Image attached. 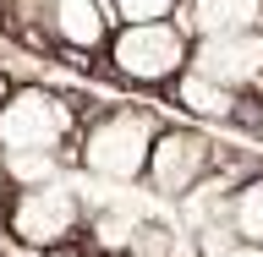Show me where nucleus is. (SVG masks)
Returning <instances> with one entry per match:
<instances>
[{"label": "nucleus", "instance_id": "f8f14e48", "mask_svg": "<svg viewBox=\"0 0 263 257\" xmlns=\"http://www.w3.org/2000/svg\"><path fill=\"white\" fill-rule=\"evenodd\" d=\"M197 252L203 257H263V246L236 235L225 219H209V225H197Z\"/></svg>", "mask_w": 263, "mask_h": 257}, {"label": "nucleus", "instance_id": "423d86ee", "mask_svg": "<svg viewBox=\"0 0 263 257\" xmlns=\"http://www.w3.org/2000/svg\"><path fill=\"white\" fill-rule=\"evenodd\" d=\"M186 66L209 71L214 82H225V88H236V93H258V88H263V28L192 38Z\"/></svg>", "mask_w": 263, "mask_h": 257}, {"label": "nucleus", "instance_id": "4468645a", "mask_svg": "<svg viewBox=\"0 0 263 257\" xmlns=\"http://www.w3.org/2000/svg\"><path fill=\"white\" fill-rule=\"evenodd\" d=\"M0 159H6L11 186H33V181L61 175V153H0Z\"/></svg>", "mask_w": 263, "mask_h": 257}, {"label": "nucleus", "instance_id": "20e7f679", "mask_svg": "<svg viewBox=\"0 0 263 257\" xmlns=\"http://www.w3.org/2000/svg\"><path fill=\"white\" fill-rule=\"evenodd\" d=\"M192 55V38L176 16H154V22H121L110 38V66L115 77L143 82V88H164L181 77V66Z\"/></svg>", "mask_w": 263, "mask_h": 257}, {"label": "nucleus", "instance_id": "39448f33", "mask_svg": "<svg viewBox=\"0 0 263 257\" xmlns=\"http://www.w3.org/2000/svg\"><path fill=\"white\" fill-rule=\"evenodd\" d=\"M209 175H214V143L203 137V131H192V126H170V131L159 126V131H154L148 170H143L148 192H159V197H170V203H181V197L203 192V186H209Z\"/></svg>", "mask_w": 263, "mask_h": 257}, {"label": "nucleus", "instance_id": "6e6552de", "mask_svg": "<svg viewBox=\"0 0 263 257\" xmlns=\"http://www.w3.org/2000/svg\"><path fill=\"white\" fill-rule=\"evenodd\" d=\"M181 28L186 38L263 28V0H181Z\"/></svg>", "mask_w": 263, "mask_h": 257}, {"label": "nucleus", "instance_id": "f3484780", "mask_svg": "<svg viewBox=\"0 0 263 257\" xmlns=\"http://www.w3.org/2000/svg\"><path fill=\"white\" fill-rule=\"evenodd\" d=\"M6 203H11V175H6V159H0V213H6Z\"/></svg>", "mask_w": 263, "mask_h": 257}, {"label": "nucleus", "instance_id": "9b49d317", "mask_svg": "<svg viewBox=\"0 0 263 257\" xmlns=\"http://www.w3.org/2000/svg\"><path fill=\"white\" fill-rule=\"evenodd\" d=\"M225 225L263 246V175H247L241 186L225 192Z\"/></svg>", "mask_w": 263, "mask_h": 257}, {"label": "nucleus", "instance_id": "1a4fd4ad", "mask_svg": "<svg viewBox=\"0 0 263 257\" xmlns=\"http://www.w3.org/2000/svg\"><path fill=\"white\" fill-rule=\"evenodd\" d=\"M176 104L186 115H197V121H241L247 93H236V88H225V82H214L209 71H197V66H181Z\"/></svg>", "mask_w": 263, "mask_h": 257}, {"label": "nucleus", "instance_id": "9d476101", "mask_svg": "<svg viewBox=\"0 0 263 257\" xmlns=\"http://www.w3.org/2000/svg\"><path fill=\"white\" fill-rule=\"evenodd\" d=\"M148 213L143 208H132V203H104V208L88 219V241L99 246L104 257H121L126 252V241L137 235V225H143Z\"/></svg>", "mask_w": 263, "mask_h": 257}, {"label": "nucleus", "instance_id": "f257e3e1", "mask_svg": "<svg viewBox=\"0 0 263 257\" xmlns=\"http://www.w3.org/2000/svg\"><path fill=\"white\" fill-rule=\"evenodd\" d=\"M82 213H88L82 192L66 175H49V181H33V186H11V203L0 213V225L28 252H61L82 230Z\"/></svg>", "mask_w": 263, "mask_h": 257}, {"label": "nucleus", "instance_id": "f03ea898", "mask_svg": "<svg viewBox=\"0 0 263 257\" xmlns=\"http://www.w3.org/2000/svg\"><path fill=\"white\" fill-rule=\"evenodd\" d=\"M77 137V104L44 82H22L0 98V153H66Z\"/></svg>", "mask_w": 263, "mask_h": 257}, {"label": "nucleus", "instance_id": "dca6fc26", "mask_svg": "<svg viewBox=\"0 0 263 257\" xmlns=\"http://www.w3.org/2000/svg\"><path fill=\"white\" fill-rule=\"evenodd\" d=\"M44 6H49V0H11V11L28 16V22H44Z\"/></svg>", "mask_w": 263, "mask_h": 257}, {"label": "nucleus", "instance_id": "2eb2a0df", "mask_svg": "<svg viewBox=\"0 0 263 257\" xmlns=\"http://www.w3.org/2000/svg\"><path fill=\"white\" fill-rule=\"evenodd\" d=\"M115 22H154V16H176L181 0H110Z\"/></svg>", "mask_w": 263, "mask_h": 257}, {"label": "nucleus", "instance_id": "0eeeda50", "mask_svg": "<svg viewBox=\"0 0 263 257\" xmlns=\"http://www.w3.org/2000/svg\"><path fill=\"white\" fill-rule=\"evenodd\" d=\"M110 0H49L44 6V28L61 49H77V55H99L110 44Z\"/></svg>", "mask_w": 263, "mask_h": 257}, {"label": "nucleus", "instance_id": "7ed1b4c3", "mask_svg": "<svg viewBox=\"0 0 263 257\" xmlns=\"http://www.w3.org/2000/svg\"><path fill=\"white\" fill-rule=\"evenodd\" d=\"M154 131H159V115H148V110H110V115H99L93 126L82 131L77 159H82L88 175L110 181V186H132V181H143V170H148Z\"/></svg>", "mask_w": 263, "mask_h": 257}, {"label": "nucleus", "instance_id": "ddd939ff", "mask_svg": "<svg viewBox=\"0 0 263 257\" xmlns=\"http://www.w3.org/2000/svg\"><path fill=\"white\" fill-rule=\"evenodd\" d=\"M176 246H181V235L170 225H154V219H143L137 225V235L126 241V252L121 257H176Z\"/></svg>", "mask_w": 263, "mask_h": 257}, {"label": "nucleus", "instance_id": "a211bd4d", "mask_svg": "<svg viewBox=\"0 0 263 257\" xmlns=\"http://www.w3.org/2000/svg\"><path fill=\"white\" fill-rule=\"evenodd\" d=\"M6 93H11V88H6V77H0V98H6Z\"/></svg>", "mask_w": 263, "mask_h": 257}]
</instances>
